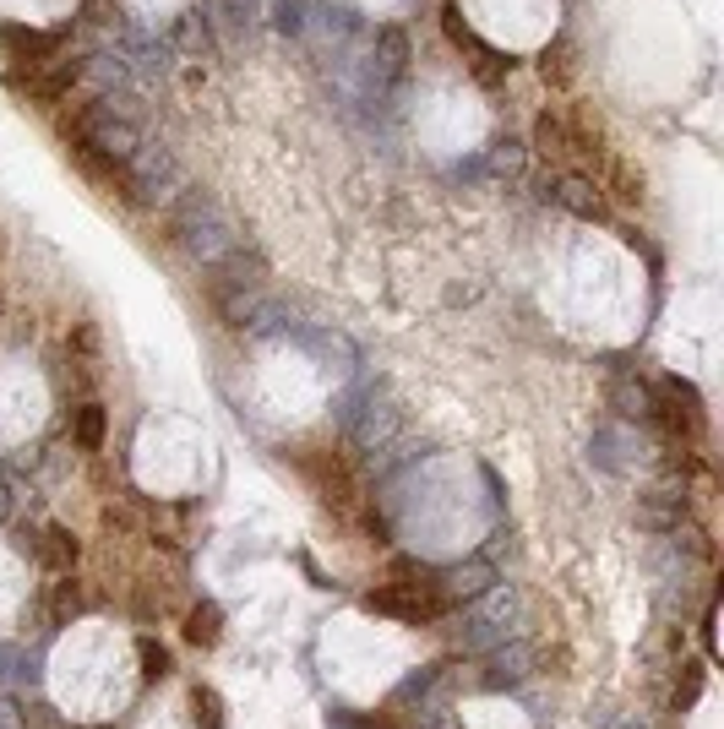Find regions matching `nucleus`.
Returning a JSON list of instances; mask_svg holds the SVG:
<instances>
[{"mask_svg": "<svg viewBox=\"0 0 724 729\" xmlns=\"http://www.w3.org/2000/svg\"><path fill=\"white\" fill-rule=\"evenodd\" d=\"M713 724V702H702V713H697V729H708Z\"/></svg>", "mask_w": 724, "mask_h": 729, "instance_id": "obj_14", "label": "nucleus"}, {"mask_svg": "<svg viewBox=\"0 0 724 729\" xmlns=\"http://www.w3.org/2000/svg\"><path fill=\"white\" fill-rule=\"evenodd\" d=\"M256 387L262 398L278 409V414H310L321 404V376L316 364L294 348H267L262 364H256Z\"/></svg>", "mask_w": 724, "mask_h": 729, "instance_id": "obj_8", "label": "nucleus"}, {"mask_svg": "<svg viewBox=\"0 0 724 729\" xmlns=\"http://www.w3.org/2000/svg\"><path fill=\"white\" fill-rule=\"evenodd\" d=\"M23 593H28V583H23V561L0 545V621H7L17 604H23Z\"/></svg>", "mask_w": 724, "mask_h": 729, "instance_id": "obj_10", "label": "nucleus"}, {"mask_svg": "<svg viewBox=\"0 0 724 729\" xmlns=\"http://www.w3.org/2000/svg\"><path fill=\"white\" fill-rule=\"evenodd\" d=\"M77 12V0H0V17L12 23H61Z\"/></svg>", "mask_w": 724, "mask_h": 729, "instance_id": "obj_9", "label": "nucleus"}, {"mask_svg": "<svg viewBox=\"0 0 724 729\" xmlns=\"http://www.w3.org/2000/svg\"><path fill=\"white\" fill-rule=\"evenodd\" d=\"M321 664H327V680H338L348 696H377L404 669V637L393 626L343 615L321 637Z\"/></svg>", "mask_w": 724, "mask_h": 729, "instance_id": "obj_3", "label": "nucleus"}, {"mask_svg": "<svg viewBox=\"0 0 724 729\" xmlns=\"http://www.w3.org/2000/svg\"><path fill=\"white\" fill-rule=\"evenodd\" d=\"M131 469H137V485L153 496H191L207 474V436L191 420L158 414L142 425Z\"/></svg>", "mask_w": 724, "mask_h": 729, "instance_id": "obj_4", "label": "nucleus"}, {"mask_svg": "<svg viewBox=\"0 0 724 729\" xmlns=\"http://www.w3.org/2000/svg\"><path fill=\"white\" fill-rule=\"evenodd\" d=\"M50 409V387L28 359H7L0 364V447H17L45 425Z\"/></svg>", "mask_w": 724, "mask_h": 729, "instance_id": "obj_7", "label": "nucleus"}, {"mask_svg": "<svg viewBox=\"0 0 724 729\" xmlns=\"http://www.w3.org/2000/svg\"><path fill=\"white\" fill-rule=\"evenodd\" d=\"M463 17L496 50H539L561 23V0H463Z\"/></svg>", "mask_w": 724, "mask_h": 729, "instance_id": "obj_6", "label": "nucleus"}, {"mask_svg": "<svg viewBox=\"0 0 724 729\" xmlns=\"http://www.w3.org/2000/svg\"><path fill=\"white\" fill-rule=\"evenodd\" d=\"M131 686H137V658H131V642L115 626L88 621L72 637H61V648L50 658V691L66 713L110 718L115 707H126Z\"/></svg>", "mask_w": 724, "mask_h": 729, "instance_id": "obj_1", "label": "nucleus"}, {"mask_svg": "<svg viewBox=\"0 0 724 729\" xmlns=\"http://www.w3.org/2000/svg\"><path fill=\"white\" fill-rule=\"evenodd\" d=\"M148 729H175V724H148Z\"/></svg>", "mask_w": 724, "mask_h": 729, "instance_id": "obj_15", "label": "nucleus"}, {"mask_svg": "<svg viewBox=\"0 0 724 729\" xmlns=\"http://www.w3.org/2000/svg\"><path fill=\"white\" fill-rule=\"evenodd\" d=\"M366 12H393V7H404V0H359Z\"/></svg>", "mask_w": 724, "mask_h": 729, "instance_id": "obj_13", "label": "nucleus"}, {"mask_svg": "<svg viewBox=\"0 0 724 729\" xmlns=\"http://www.w3.org/2000/svg\"><path fill=\"white\" fill-rule=\"evenodd\" d=\"M561 299H567V316L577 327L621 337L632 327V316L643 310V278H637V267L615 245H583L567 261Z\"/></svg>", "mask_w": 724, "mask_h": 729, "instance_id": "obj_2", "label": "nucleus"}, {"mask_svg": "<svg viewBox=\"0 0 724 729\" xmlns=\"http://www.w3.org/2000/svg\"><path fill=\"white\" fill-rule=\"evenodd\" d=\"M131 7L142 12V17H169V12H180L186 0H131Z\"/></svg>", "mask_w": 724, "mask_h": 729, "instance_id": "obj_12", "label": "nucleus"}, {"mask_svg": "<svg viewBox=\"0 0 724 729\" xmlns=\"http://www.w3.org/2000/svg\"><path fill=\"white\" fill-rule=\"evenodd\" d=\"M485 131H491V115H485L480 93L463 88V82H453V77L431 82L420 93V104H415V137L436 158H458V153L480 148Z\"/></svg>", "mask_w": 724, "mask_h": 729, "instance_id": "obj_5", "label": "nucleus"}, {"mask_svg": "<svg viewBox=\"0 0 724 729\" xmlns=\"http://www.w3.org/2000/svg\"><path fill=\"white\" fill-rule=\"evenodd\" d=\"M186 637H191V642H213V637H218V610H196L191 626H186Z\"/></svg>", "mask_w": 724, "mask_h": 729, "instance_id": "obj_11", "label": "nucleus"}]
</instances>
